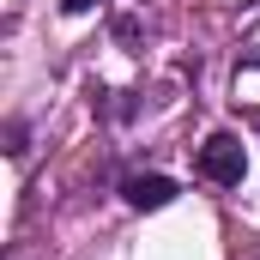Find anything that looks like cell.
<instances>
[{"label": "cell", "instance_id": "obj_1", "mask_svg": "<svg viewBox=\"0 0 260 260\" xmlns=\"http://www.w3.org/2000/svg\"><path fill=\"white\" fill-rule=\"evenodd\" d=\"M194 170L206 176V182H218V188H236V182L248 176V151H242V139H236V133H212V139L200 145Z\"/></svg>", "mask_w": 260, "mask_h": 260}, {"label": "cell", "instance_id": "obj_2", "mask_svg": "<svg viewBox=\"0 0 260 260\" xmlns=\"http://www.w3.org/2000/svg\"><path fill=\"white\" fill-rule=\"evenodd\" d=\"M121 194H127L133 212H164V206L182 194V188H176L170 176H127V182H121Z\"/></svg>", "mask_w": 260, "mask_h": 260}, {"label": "cell", "instance_id": "obj_3", "mask_svg": "<svg viewBox=\"0 0 260 260\" xmlns=\"http://www.w3.org/2000/svg\"><path fill=\"white\" fill-rule=\"evenodd\" d=\"M97 0H61V12H91Z\"/></svg>", "mask_w": 260, "mask_h": 260}]
</instances>
